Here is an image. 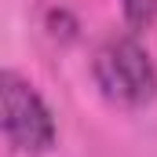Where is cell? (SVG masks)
I'll return each mask as SVG.
<instances>
[{
  "label": "cell",
  "instance_id": "6da1fadb",
  "mask_svg": "<svg viewBox=\"0 0 157 157\" xmlns=\"http://www.w3.org/2000/svg\"><path fill=\"white\" fill-rule=\"evenodd\" d=\"M99 91L117 106H146L157 95V70L135 37H110L91 62Z\"/></svg>",
  "mask_w": 157,
  "mask_h": 157
},
{
  "label": "cell",
  "instance_id": "7a4b0ae2",
  "mask_svg": "<svg viewBox=\"0 0 157 157\" xmlns=\"http://www.w3.org/2000/svg\"><path fill=\"white\" fill-rule=\"evenodd\" d=\"M0 135L22 154H44L55 143V117L26 77L0 70Z\"/></svg>",
  "mask_w": 157,
  "mask_h": 157
},
{
  "label": "cell",
  "instance_id": "3957f363",
  "mask_svg": "<svg viewBox=\"0 0 157 157\" xmlns=\"http://www.w3.org/2000/svg\"><path fill=\"white\" fill-rule=\"evenodd\" d=\"M121 4H124V18H128V26L146 29V26L157 22V0H121Z\"/></svg>",
  "mask_w": 157,
  "mask_h": 157
}]
</instances>
